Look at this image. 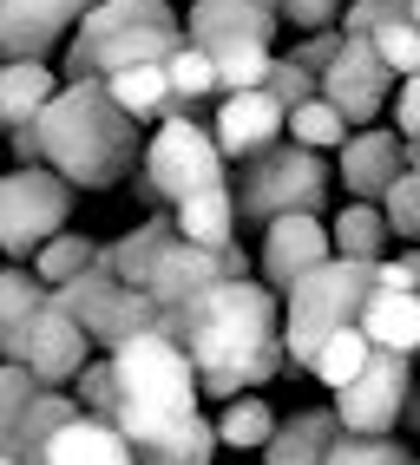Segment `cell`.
I'll use <instances>...</instances> for the list:
<instances>
[{
	"label": "cell",
	"instance_id": "6da1fadb",
	"mask_svg": "<svg viewBox=\"0 0 420 465\" xmlns=\"http://www.w3.org/2000/svg\"><path fill=\"white\" fill-rule=\"evenodd\" d=\"M158 334H171L191 354L204 400H236L263 393L283 374V295H269L256 275L250 282H217L204 289L185 315H165Z\"/></svg>",
	"mask_w": 420,
	"mask_h": 465
},
{
	"label": "cell",
	"instance_id": "7a4b0ae2",
	"mask_svg": "<svg viewBox=\"0 0 420 465\" xmlns=\"http://www.w3.org/2000/svg\"><path fill=\"white\" fill-rule=\"evenodd\" d=\"M40 138V164L53 177H66L73 191H112L125 183L145 158V138L125 112L112 105V92L99 79H66L59 99L34 118Z\"/></svg>",
	"mask_w": 420,
	"mask_h": 465
},
{
	"label": "cell",
	"instance_id": "3957f363",
	"mask_svg": "<svg viewBox=\"0 0 420 465\" xmlns=\"http://www.w3.org/2000/svg\"><path fill=\"white\" fill-rule=\"evenodd\" d=\"M105 361H112V381H118L112 426L125 432V446H145V440H158V432L185 426L191 413H204L197 407V400H204L197 367H191V354L177 348L171 334H158V328L132 334L125 348H112Z\"/></svg>",
	"mask_w": 420,
	"mask_h": 465
},
{
	"label": "cell",
	"instance_id": "277c9868",
	"mask_svg": "<svg viewBox=\"0 0 420 465\" xmlns=\"http://www.w3.org/2000/svg\"><path fill=\"white\" fill-rule=\"evenodd\" d=\"M185 46L171 0H99L66 40V79H112L125 66H165Z\"/></svg>",
	"mask_w": 420,
	"mask_h": 465
},
{
	"label": "cell",
	"instance_id": "5b68a950",
	"mask_svg": "<svg viewBox=\"0 0 420 465\" xmlns=\"http://www.w3.org/2000/svg\"><path fill=\"white\" fill-rule=\"evenodd\" d=\"M375 295V262H342L328 256L322 269H309L303 282L283 295V361L309 367L328 334H342L362 322V302Z\"/></svg>",
	"mask_w": 420,
	"mask_h": 465
},
{
	"label": "cell",
	"instance_id": "8992f818",
	"mask_svg": "<svg viewBox=\"0 0 420 465\" xmlns=\"http://www.w3.org/2000/svg\"><path fill=\"white\" fill-rule=\"evenodd\" d=\"M236 197V223H276V216H322L328 210V164L303 144H276L263 158L244 164V177L230 183Z\"/></svg>",
	"mask_w": 420,
	"mask_h": 465
},
{
	"label": "cell",
	"instance_id": "52a82bcc",
	"mask_svg": "<svg viewBox=\"0 0 420 465\" xmlns=\"http://www.w3.org/2000/svg\"><path fill=\"white\" fill-rule=\"evenodd\" d=\"M217 183H224V151L210 138V125H197L191 112L158 118V132L145 138V158H138V197L177 210L197 191H217Z\"/></svg>",
	"mask_w": 420,
	"mask_h": 465
},
{
	"label": "cell",
	"instance_id": "ba28073f",
	"mask_svg": "<svg viewBox=\"0 0 420 465\" xmlns=\"http://www.w3.org/2000/svg\"><path fill=\"white\" fill-rule=\"evenodd\" d=\"M73 216V183L53 177L46 164H14L0 177V256L34 262Z\"/></svg>",
	"mask_w": 420,
	"mask_h": 465
},
{
	"label": "cell",
	"instance_id": "9c48e42d",
	"mask_svg": "<svg viewBox=\"0 0 420 465\" xmlns=\"http://www.w3.org/2000/svg\"><path fill=\"white\" fill-rule=\"evenodd\" d=\"M53 302L59 308H66V315L85 328V341H93V348H125V341L132 334H152L165 315H158V302L152 295H145V289H125V282H118V275L112 269H85L79 275V282H66V289H53Z\"/></svg>",
	"mask_w": 420,
	"mask_h": 465
},
{
	"label": "cell",
	"instance_id": "30bf717a",
	"mask_svg": "<svg viewBox=\"0 0 420 465\" xmlns=\"http://www.w3.org/2000/svg\"><path fill=\"white\" fill-rule=\"evenodd\" d=\"M407 393H414V361L375 348L368 367L335 393V426L355 432V440H395V426L407 413Z\"/></svg>",
	"mask_w": 420,
	"mask_h": 465
},
{
	"label": "cell",
	"instance_id": "8fae6325",
	"mask_svg": "<svg viewBox=\"0 0 420 465\" xmlns=\"http://www.w3.org/2000/svg\"><path fill=\"white\" fill-rule=\"evenodd\" d=\"M315 85H322V105H335V112L348 118V132H362V125H375V118H381V105L395 99L401 79L381 66V53H375L368 40H342L335 66H328Z\"/></svg>",
	"mask_w": 420,
	"mask_h": 465
},
{
	"label": "cell",
	"instance_id": "7c38bea8",
	"mask_svg": "<svg viewBox=\"0 0 420 465\" xmlns=\"http://www.w3.org/2000/svg\"><path fill=\"white\" fill-rule=\"evenodd\" d=\"M93 7L99 0H0V66H14V59H53Z\"/></svg>",
	"mask_w": 420,
	"mask_h": 465
},
{
	"label": "cell",
	"instance_id": "4fadbf2b",
	"mask_svg": "<svg viewBox=\"0 0 420 465\" xmlns=\"http://www.w3.org/2000/svg\"><path fill=\"white\" fill-rule=\"evenodd\" d=\"M276 0H191L185 14V46L217 59L230 46H269L276 53Z\"/></svg>",
	"mask_w": 420,
	"mask_h": 465
},
{
	"label": "cell",
	"instance_id": "5bb4252c",
	"mask_svg": "<svg viewBox=\"0 0 420 465\" xmlns=\"http://www.w3.org/2000/svg\"><path fill=\"white\" fill-rule=\"evenodd\" d=\"M328 256H335V242H328L322 216H276V223H263V242H256V282L269 295H289Z\"/></svg>",
	"mask_w": 420,
	"mask_h": 465
},
{
	"label": "cell",
	"instance_id": "9a60e30c",
	"mask_svg": "<svg viewBox=\"0 0 420 465\" xmlns=\"http://www.w3.org/2000/svg\"><path fill=\"white\" fill-rule=\"evenodd\" d=\"M85 361H93V341H85V328L46 295V308H40V315L26 322V334H20L14 367H26L40 387H73Z\"/></svg>",
	"mask_w": 420,
	"mask_h": 465
},
{
	"label": "cell",
	"instance_id": "2e32d148",
	"mask_svg": "<svg viewBox=\"0 0 420 465\" xmlns=\"http://www.w3.org/2000/svg\"><path fill=\"white\" fill-rule=\"evenodd\" d=\"M395 177H407V138L395 125H362V132L342 138L335 183L348 191V203H381Z\"/></svg>",
	"mask_w": 420,
	"mask_h": 465
},
{
	"label": "cell",
	"instance_id": "e0dca14e",
	"mask_svg": "<svg viewBox=\"0 0 420 465\" xmlns=\"http://www.w3.org/2000/svg\"><path fill=\"white\" fill-rule=\"evenodd\" d=\"M283 125H289V112L269 99V92H230V99L217 105L210 138H217L224 164H250V158H263V151L283 144Z\"/></svg>",
	"mask_w": 420,
	"mask_h": 465
},
{
	"label": "cell",
	"instance_id": "ac0fdd59",
	"mask_svg": "<svg viewBox=\"0 0 420 465\" xmlns=\"http://www.w3.org/2000/svg\"><path fill=\"white\" fill-rule=\"evenodd\" d=\"M217 282H230V275H224V256H217V250H197V242L177 236L171 250L158 256V269H152V282H145V295L158 302V315H185V308H191L204 289H217Z\"/></svg>",
	"mask_w": 420,
	"mask_h": 465
},
{
	"label": "cell",
	"instance_id": "d6986e66",
	"mask_svg": "<svg viewBox=\"0 0 420 465\" xmlns=\"http://www.w3.org/2000/svg\"><path fill=\"white\" fill-rule=\"evenodd\" d=\"M171 242H177V223H171V210H158V216H145L138 230H125L118 242H99V269H112L125 289H145Z\"/></svg>",
	"mask_w": 420,
	"mask_h": 465
},
{
	"label": "cell",
	"instance_id": "ffe728a7",
	"mask_svg": "<svg viewBox=\"0 0 420 465\" xmlns=\"http://www.w3.org/2000/svg\"><path fill=\"white\" fill-rule=\"evenodd\" d=\"M335 407H303L276 420V432H269L263 446V465H328V446H335Z\"/></svg>",
	"mask_w": 420,
	"mask_h": 465
},
{
	"label": "cell",
	"instance_id": "44dd1931",
	"mask_svg": "<svg viewBox=\"0 0 420 465\" xmlns=\"http://www.w3.org/2000/svg\"><path fill=\"white\" fill-rule=\"evenodd\" d=\"M40 465H138V459H132L125 432H118L112 420H85L79 413L73 426H59L53 440H46Z\"/></svg>",
	"mask_w": 420,
	"mask_h": 465
},
{
	"label": "cell",
	"instance_id": "7402d4cb",
	"mask_svg": "<svg viewBox=\"0 0 420 465\" xmlns=\"http://www.w3.org/2000/svg\"><path fill=\"white\" fill-rule=\"evenodd\" d=\"M355 328L368 334V348L414 361V354H420V295H387V289H375V295L362 302V322H355Z\"/></svg>",
	"mask_w": 420,
	"mask_h": 465
},
{
	"label": "cell",
	"instance_id": "603a6c76",
	"mask_svg": "<svg viewBox=\"0 0 420 465\" xmlns=\"http://www.w3.org/2000/svg\"><path fill=\"white\" fill-rule=\"evenodd\" d=\"M53 99H59V73L46 59H14V66H0V125L7 132H26Z\"/></svg>",
	"mask_w": 420,
	"mask_h": 465
},
{
	"label": "cell",
	"instance_id": "cb8c5ba5",
	"mask_svg": "<svg viewBox=\"0 0 420 465\" xmlns=\"http://www.w3.org/2000/svg\"><path fill=\"white\" fill-rule=\"evenodd\" d=\"M79 420V400L66 393V387H40L34 400H26V413L14 420V432H0V440L14 446V459L20 465H40V452H46V440L59 426H73Z\"/></svg>",
	"mask_w": 420,
	"mask_h": 465
},
{
	"label": "cell",
	"instance_id": "d4e9b609",
	"mask_svg": "<svg viewBox=\"0 0 420 465\" xmlns=\"http://www.w3.org/2000/svg\"><path fill=\"white\" fill-rule=\"evenodd\" d=\"M171 223H177V236H185V242L224 256L230 242H236V197H230V183H217V191H197L191 203H177Z\"/></svg>",
	"mask_w": 420,
	"mask_h": 465
},
{
	"label": "cell",
	"instance_id": "484cf974",
	"mask_svg": "<svg viewBox=\"0 0 420 465\" xmlns=\"http://www.w3.org/2000/svg\"><path fill=\"white\" fill-rule=\"evenodd\" d=\"M46 295H53V289H46L26 262H7V269H0V361L20 354V334H26V322L46 308Z\"/></svg>",
	"mask_w": 420,
	"mask_h": 465
},
{
	"label": "cell",
	"instance_id": "4316f807",
	"mask_svg": "<svg viewBox=\"0 0 420 465\" xmlns=\"http://www.w3.org/2000/svg\"><path fill=\"white\" fill-rule=\"evenodd\" d=\"M328 242H335L342 262H381V250L395 236H387L381 203H342L335 216H328Z\"/></svg>",
	"mask_w": 420,
	"mask_h": 465
},
{
	"label": "cell",
	"instance_id": "83f0119b",
	"mask_svg": "<svg viewBox=\"0 0 420 465\" xmlns=\"http://www.w3.org/2000/svg\"><path fill=\"white\" fill-rule=\"evenodd\" d=\"M112 92V105L132 118V125H152V118H171V79L165 66H125V73H112L99 79Z\"/></svg>",
	"mask_w": 420,
	"mask_h": 465
},
{
	"label": "cell",
	"instance_id": "f1b7e54d",
	"mask_svg": "<svg viewBox=\"0 0 420 465\" xmlns=\"http://www.w3.org/2000/svg\"><path fill=\"white\" fill-rule=\"evenodd\" d=\"M138 465H217V426H210L204 413H191L185 426H171L158 432V440H145L132 446Z\"/></svg>",
	"mask_w": 420,
	"mask_h": 465
},
{
	"label": "cell",
	"instance_id": "f546056e",
	"mask_svg": "<svg viewBox=\"0 0 420 465\" xmlns=\"http://www.w3.org/2000/svg\"><path fill=\"white\" fill-rule=\"evenodd\" d=\"M210 426H217V446L224 452H263L269 432H276V407H269L263 393H236V400H224V413Z\"/></svg>",
	"mask_w": 420,
	"mask_h": 465
},
{
	"label": "cell",
	"instance_id": "4dcf8cb0",
	"mask_svg": "<svg viewBox=\"0 0 420 465\" xmlns=\"http://www.w3.org/2000/svg\"><path fill=\"white\" fill-rule=\"evenodd\" d=\"M93 262H99V242H93V236L59 230V236H53V242H46V250H40L34 262H26V269H34L46 289H66V282H79V275L93 269Z\"/></svg>",
	"mask_w": 420,
	"mask_h": 465
},
{
	"label": "cell",
	"instance_id": "1f68e13d",
	"mask_svg": "<svg viewBox=\"0 0 420 465\" xmlns=\"http://www.w3.org/2000/svg\"><path fill=\"white\" fill-rule=\"evenodd\" d=\"M368 354H375V348H368V334H362V328H342V334H328L322 348H315L309 374H315L328 393H342V387H348V381L368 367Z\"/></svg>",
	"mask_w": 420,
	"mask_h": 465
},
{
	"label": "cell",
	"instance_id": "d6a6232c",
	"mask_svg": "<svg viewBox=\"0 0 420 465\" xmlns=\"http://www.w3.org/2000/svg\"><path fill=\"white\" fill-rule=\"evenodd\" d=\"M283 138L289 144H303V151H342V138H348V118L335 112V105H322V99H309V105H295L289 112V125H283Z\"/></svg>",
	"mask_w": 420,
	"mask_h": 465
},
{
	"label": "cell",
	"instance_id": "836d02e7",
	"mask_svg": "<svg viewBox=\"0 0 420 465\" xmlns=\"http://www.w3.org/2000/svg\"><path fill=\"white\" fill-rule=\"evenodd\" d=\"M165 79H171V112H191V105H204L210 92H217V66H210L197 46H177L165 59Z\"/></svg>",
	"mask_w": 420,
	"mask_h": 465
},
{
	"label": "cell",
	"instance_id": "e575fe53",
	"mask_svg": "<svg viewBox=\"0 0 420 465\" xmlns=\"http://www.w3.org/2000/svg\"><path fill=\"white\" fill-rule=\"evenodd\" d=\"M210 66H217V92L230 99V92H263L269 66H276V53H269V46H230V53L210 59Z\"/></svg>",
	"mask_w": 420,
	"mask_h": 465
},
{
	"label": "cell",
	"instance_id": "d590c367",
	"mask_svg": "<svg viewBox=\"0 0 420 465\" xmlns=\"http://www.w3.org/2000/svg\"><path fill=\"white\" fill-rule=\"evenodd\" d=\"M73 400H79L85 420H112V413H118V381H112V361H105V354H93V361L79 367Z\"/></svg>",
	"mask_w": 420,
	"mask_h": 465
},
{
	"label": "cell",
	"instance_id": "8d00e7d4",
	"mask_svg": "<svg viewBox=\"0 0 420 465\" xmlns=\"http://www.w3.org/2000/svg\"><path fill=\"white\" fill-rule=\"evenodd\" d=\"M381 216H387V236H401L407 250L420 242V177H395L387 183V197H381Z\"/></svg>",
	"mask_w": 420,
	"mask_h": 465
},
{
	"label": "cell",
	"instance_id": "74e56055",
	"mask_svg": "<svg viewBox=\"0 0 420 465\" xmlns=\"http://www.w3.org/2000/svg\"><path fill=\"white\" fill-rule=\"evenodd\" d=\"M328 465H420V459H414L401 440H355V432H335Z\"/></svg>",
	"mask_w": 420,
	"mask_h": 465
},
{
	"label": "cell",
	"instance_id": "f35d334b",
	"mask_svg": "<svg viewBox=\"0 0 420 465\" xmlns=\"http://www.w3.org/2000/svg\"><path fill=\"white\" fill-rule=\"evenodd\" d=\"M368 46L381 53V66L395 73V79H414V73H420V26H414V20H401V26H381V34H375Z\"/></svg>",
	"mask_w": 420,
	"mask_h": 465
},
{
	"label": "cell",
	"instance_id": "ab89813d",
	"mask_svg": "<svg viewBox=\"0 0 420 465\" xmlns=\"http://www.w3.org/2000/svg\"><path fill=\"white\" fill-rule=\"evenodd\" d=\"M407 0H348L342 7V40H375L381 26H401Z\"/></svg>",
	"mask_w": 420,
	"mask_h": 465
},
{
	"label": "cell",
	"instance_id": "60d3db41",
	"mask_svg": "<svg viewBox=\"0 0 420 465\" xmlns=\"http://www.w3.org/2000/svg\"><path fill=\"white\" fill-rule=\"evenodd\" d=\"M263 92H269V99H276L283 112H295V105H309V99H322V85H315V73H303V66H295V59H283V53H276V66H269Z\"/></svg>",
	"mask_w": 420,
	"mask_h": 465
},
{
	"label": "cell",
	"instance_id": "b9f144b4",
	"mask_svg": "<svg viewBox=\"0 0 420 465\" xmlns=\"http://www.w3.org/2000/svg\"><path fill=\"white\" fill-rule=\"evenodd\" d=\"M342 7L348 0H276V14L303 34H342Z\"/></svg>",
	"mask_w": 420,
	"mask_h": 465
},
{
	"label": "cell",
	"instance_id": "7bdbcfd3",
	"mask_svg": "<svg viewBox=\"0 0 420 465\" xmlns=\"http://www.w3.org/2000/svg\"><path fill=\"white\" fill-rule=\"evenodd\" d=\"M40 393V381L26 374V367H14V361H0V432H14V420L26 413V400Z\"/></svg>",
	"mask_w": 420,
	"mask_h": 465
},
{
	"label": "cell",
	"instance_id": "ee69618b",
	"mask_svg": "<svg viewBox=\"0 0 420 465\" xmlns=\"http://www.w3.org/2000/svg\"><path fill=\"white\" fill-rule=\"evenodd\" d=\"M335 53H342V34H303V40H295L283 59H295V66H303V73H328V66H335Z\"/></svg>",
	"mask_w": 420,
	"mask_h": 465
},
{
	"label": "cell",
	"instance_id": "f6af8a7d",
	"mask_svg": "<svg viewBox=\"0 0 420 465\" xmlns=\"http://www.w3.org/2000/svg\"><path fill=\"white\" fill-rule=\"evenodd\" d=\"M395 132H401V138H407V144H414V138H420V73H414V79H401V85H395Z\"/></svg>",
	"mask_w": 420,
	"mask_h": 465
},
{
	"label": "cell",
	"instance_id": "bcb514c9",
	"mask_svg": "<svg viewBox=\"0 0 420 465\" xmlns=\"http://www.w3.org/2000/svg\"><path fill=\"white\" fill-rule=\"evenodd\" d=\"M395 262H401V269H407V282H414V289H420V242H414V250H401V256H395Z\"/></svg>",
	"mask_w": 420,
	"mask_h": 465
},
{
	"label": "cell",
	"instance_id": "7dc6e473",
	"mask_svg": "<svg viewBox=\"0 0 420 465\" xmlns=\"http://www.w3.org/2000/svg\"><path fill=\"white\" fill-rule=\"evenodd\" d=\"M407 426H420V381H414V393H407V413H401Z\"/></svg>",
	"mask_w": 420,
	"mask_h": 465
},
{
	"label": "cell",
	"instance_id": "c3c4849f",
	"mask_svg": "<svg viewBox=\"0 0 420 465\" xmlns=\"http://www.w3.org/2000/svg\"><path fill=\"white\" fill-rule=\"evenodd\" d=\"M407 171H414V177H420V138H414V144H407Z\"/></svg>",
	"mask_w": 420,
	"mask_h": 465
},
{
	"label": "cell",
	"instance_id": "681fc988",
	"mask_svg": "<svg viewBox=\"0 0 420 465\" xmlns=\"http://www.w3.org/2000/svg\"><path fill=\"white\" fill-rule=\"evenodd\" d=\"M0 465H20V459H14V446H7V440H0Z\"/></svg>",
	"mask_w": 420,
	"mask_h": 465
},
{
	"label": "cell",
	"instance_id": "f907efd6",
	"mask_svg": "<svg viewBox=\"0 0 420 465\" xmlns=\"http://www.w3.org/2000/svg\"><path fill=\"white\" fill-rule=\"evenodd\" d=\"M407 20H414V26H420V0H407Z\"/></svg>",
	"mask_w": 420,
	"mask_h": 465
},
{
	"label": "cell",
	"instance_id": "816d5d0a",
	"mask_svg": "<svg viewBox=\"0 0 420 465\" xmlns=\"http://www.w3.org/2000/svg\"><path fill=\"white\" fill-rule=\"evenodd\" d=\"M0 144H7V125H0Z\"/></svg>",
	"mask_w": 420,
	"mask_h": 465
},
{
	"label": "cell",
	"instance_id": "f5cc1de1",
	"mask_svg": "<svg viewBox=\"0 0 420 465\" xmlns=\"http://www.w3.org/2000/svg\"><path fill=\"white\" fill-rule=\"evenodd\" d=\"M414 459H420V452H414Z\"/></svg>",
	"mask_w": 420,
	"mask_h": 465
}]
</instances>
